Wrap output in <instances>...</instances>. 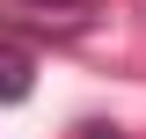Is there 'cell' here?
Returning a JSON list of instances; mask_svg holds the SVG:
<instances>
[{
	"label": "cell",
	"mask_w": 146,
	"mask_h": 139,
	"mask_svg": "<svg viewBox=\"0 0 146 139\" xmlns=\"http://www.w3.org/2000/svg\"><path fill=\"white\" fill-rule=\"evenodd\" d=\"M80 139H124V132H117V124H102V117H88V124H80Z\"/></svg>",
	"instance_id": "cell-2"
},
{
	"label": "cell",
	"mask_w": 146,
	"mask_h": 139,
	"mask_svg": "<svg viewBox=\"0 0 146 139\" xmlns=\"http://www.w3.org/2000/svg\"><path fill=\"white\" fill-rule=\"evenodd\" d=\"M29 7H88V0H29Z\"/></svg>",
	"instance_id": "cell-3"
},
{
	"label": "cell",
	"mask_w": 146,
	"mask_h": 139,
	"mask_svg": "<svg viewBox=\"0 0 146 139\" xmlns=\"http://www.w3.org/2000/svg\"><path fill=\"white\" fill-rule=\"evenodd\" d=\"M29 88H36V59L15 37H0V103H29Z\"/></svg>",
	"instance_id": "cell-1"
}]
</instances>
